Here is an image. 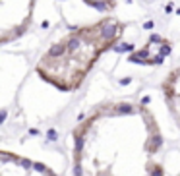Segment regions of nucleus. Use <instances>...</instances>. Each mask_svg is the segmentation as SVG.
Returning a JSON list of instances; mask_svg holds the SVG:
<instances>
[{"label": "nucleus", "mask_w": 180, "mask_h": 176, "mask_svg": "<svg viewBox=\"0 0 180 176\" xmlns=\"http://www.w3.org/2000/svg\"><path fill=\"white\" fill-rule=\"evenodd\" d=\"M72 136L74 176H167L165 141L147 105L103 103Z\"/></svg>", "instance_id": "1"}, {"label": "nucleus", "mask_w": 180, "mask_h": 176, "mask_svg": "<svg viewBox=\"0 0 180 176\" xmlns=\"http://www.w3.org/2000/svg\"><path fill=\"white\" fill-rule=\"evenodd\" d=\"M122 23L112 18L72 31L39 58L35 72L60 91H74L83 83L95 62L118 41Z\"/></svg>", "instance_id": "2"}, {"label": "nucleus", "mask_w": 180, "mask_h": 176, "mask_svg": "<svg viewBox=\"0 0 180 176\" xmlns=\"http://www.w3.org/2000/svg\"><path fill=\"white\" fill-rule=\"evenodd\" d=\"M0 176H58L50 167L16 155L4 149L0 153Z\"/></svg>", "instance_id": "3"}]
</instances>
